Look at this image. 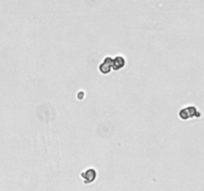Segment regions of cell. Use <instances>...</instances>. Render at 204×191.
I'll list each match as a JSON object with an SVG mask.
<instances>
[{"instance_id":"1","label":"cell","mask_w":204,"mask_h":191,"mask_svg":"<svg viewBox=\"0 0 204 191\" xmlns=\"http://www.w3.org/2000/svg\"><path fill=\"white\" fill-rule=\"evenodd\" d=\"M179 117L182 120H188L190 118H194V117H200V114L197 111V110L195 109L194 107H187L185 109H182L179 111Z\"/></svg>"},{"instance_id":"2","label":"cell","mask_w":204,"mask_h":191,"mask_svg":"<svg viewBox=\"0 0 204 191\" xmlns=\"http://www.w3.org/2000/svg\"><path fill=\"white\" fill-rule=\"evenodd\" d=\"M113 60L112 58H110V57H107V58L104 60V62L100 65V72H101L102 74H109L110 70L113 69Z\"/></svg>"},{"instance_id":"3","label":"cell","mask_w":204,"mask_h":191,"mask_svg":"<svg viewBox=\"0 0 204 191\" xmlns=\"http://www.w3.org/2000/svg\"><path fill=\"white\" fill-rule=\"evenodd\" d=\"M124 65H126V61H124V59L121 56H117L113 60V69L116 71L124 68Z\"/></svg>"}]
</instances>
